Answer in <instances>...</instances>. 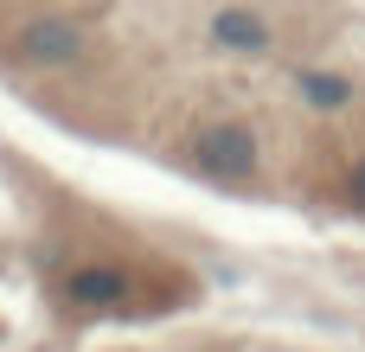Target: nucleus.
Here are the masks:
<instances>
[{
	"mask_svg": "<svg viewBox=\"0 0 365 352\" xmlns=\"http://www.w3.org/2000/svg\"><path fill=\"white\" fill-rule=\"evenodd\" d=\"M192 167H199L205 180L244 186V180H257L263 147H257V135H250L244 122H212V128H199V135H192Z\"/></svg>",
	"mask_w": 365,
	"mask_h": 352,
	"instance_id": "1",
	"label": "nucleus"
},
{
	"mask_svg": "<svg viewBox=\"0 0 365 352\" xmlns=\"http://www.w3.org/2000/svg\"><path fill=\"white\" fill-rule=\"evenodd\" d=\"M83 51H90V32L64 13H38L19 26V58L38 71H71V64H83Z\"/></svg>",
	"mask_w": 365,
	"mask_h": 352,
	"instance_id": "2",
	"label": "nucleus"
},
{
	"mask_svg": "<svg viewBox=\"0 0 365 352\" xmlns=\"http://www.w3.org/2000/svg\"><path fill=\"white\" fill-rule=\"evenodd\" d=\"M205 38H212V51H225V58H263V51L276 45V26H269L257 6H218V13L205 19Z\"/></svg>",
	"mask_w": 365,
	"mask_h": 352,
	"instance_id": "3",
	"label": "nucleus"
},
{
	"mask_svg": "<svg viewBox=\"0 0 365 352\" xmlns=\"http://www.w3.org/2000/svg\"><path fill=\"white\" fill-rule=\"evenodd\" d=\"M64 295H71L77 308H122V301L135 295V276L115 269V263H90V269H77V276L64 282Z\"/></svg>",
	"mask_w": 365,
	"mask_h": 352,
	"instance_id": "4",
	"label": "nucleus"
},
{
	"mask_svg": "<svg viewBox=\"0 0 365 352\" xmlns=\"http://www.w3.org/2000/svg\"><path fill=\"white\" fill-rule=\"evenodd\" d=\"M295 90H302V103H308V109H327V115L353 103V83H346L340 71H302V77H295Z\"/></svg>",
	"mask_w": 365,
	"mask_h": 352,
	"instance_id": "5",
	"label": "nucleus"
},
{
	"mask_svg": "<svg viewBox=\"0 0 365 352\" xmlns=\"http://www.w3.org/2000/svg\"><path fill=\"white\" fill-rule=\"evenodd\" d=\"M346 186H353V205H359V212H365V160H359V167H353V180H346Z\"/></svg>",
	"mask_w": 365,
	"mask_h": 352,
	"instance_id": "6",
	"label": "nucleus"
}]
</instances>
